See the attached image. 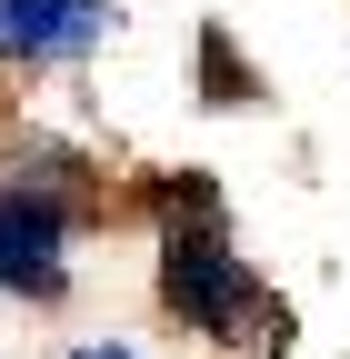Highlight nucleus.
<instances>
[{"label":"nucleus","mask_w":350,"mask_h":359,"mask_svg":"<svg viewBox=\"0 0 350 359\" xmlns=\"http://www.w3.org/2000/svg\"><path fill=\"white\" fill-rule=\"evenodd\" d=\"M150 299L200 349H280V299L240 259L210 170H160L150 180Z\"/></svg>","instance_id":"nucleus-1"},{"label":"nucleus","mask_w":350,"mask_h":359,"mask_svg":"<svg viewBox=\"0 0 350 359\" xmlns=\"http://www.w3.org/2000/svg\"><path fill=\"white\" fill-rule=\"evenodd\" d=\"M110 210L101 170L51 130H20L0 150V299L11 309H60L80 290V230Z\"/></svg>","instance_id":"nucleus-2"},{"label":"nucleus","mask_w":350,"mask_h":359,"mask_svg":"<svg viewBox=\"0 0 350 359\" xmlns=\"http://www.w3.org/2000/svg\"><path fill=\"white\" fill-rule=\"evenodd\" d=\"M110 40H120V0H0V70L11 80L80 70Z\"/></svg>","instance_id":"nucleus-3"},{"label":"nucleus","mask_w":350,"mask_h":359,"mask_svg":"<svg viewBox=\"0 0 350 359\" xmlns=\"http://www.w3.org/2000/svg\"><path fill=\"white\" fill-rule=\"evenodd\" d=\"M200 90H210V110H240L250 100V70L231 50V30H200Z\"/></svg>","instance_id":"nucleus-4"},{"label":"nucleus","mask_w":350,"mask_h":359,"mask_svg":"<svg viewBox=\"0 0 350 359\" xmlns=\"http://www.w3.org/2000/svg\"><path fill=\"white\" fill-rule=\"evenodd\" d=\"M60 359H150V349H141V339H130V330H101V339H70Z\"/></svg>","instance_id":"nucleus-5"}]
</instances>
